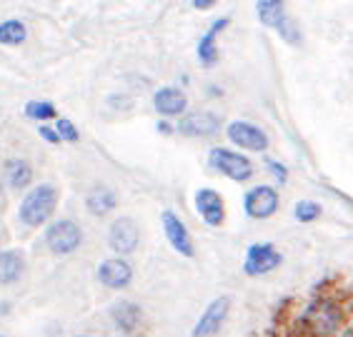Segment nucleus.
<instances>
[{
    "mask_svg": "<svg viewBox=\"0 0 353 337\" xmlns=\"http://www.w3.org/2000/svg\"><path fill=\"white\" fill-rule=\"evenodd\" d=\"M303 320H306L313 337H333L341 332V327L346 323V315H343V307H341L339 300L321 297L311 305V310Z\"/></svg>",
    "mask_w": 353,
    "mask_h": 337,
    "instance_id": "1",
    "label": "nucleus"
},
{
    "mask_svg": "<svg viewBox=\"0 0 353 337\" xmlns=\"http://www.w3.org/2000/svg\"><path fill=\"white\" fill-rule=\"evenodd\" d=\"M55 205H58V190L53 185H38L23 197L18 215L28 228H38V225L50 220V215L55 213Z\"/></svg>",
    "mask_w": 353,
    "mask_h": 337,
    "instance_id": "2",
    "label": "nucleus"
},
{
    "mask_svg": "<svg viewBox=\"0 0 353 337\" xmlns=\"http://www.w3.org/2000/svg\"><path fill=\"white\" fill-rule=\"evenodd\" d=\"M208 160H211V168H216L218 173H223V175H228L236 182H245L253 175L251 160L243 157L241 153H233V150L213 148L211 155H208Z\"/></svg>",
    "mask_w": 353,
    "mask_h": 337,
    "instance_id": "3",
    "label": "nucleus"
},
{
    "mask_svg": "<svg viewBox=\"0 0 353 337\" xmlns=\"http://www.w3.org/2000/svg\"><path fill=\"white\" fill-rule=\"evenodd\" d=\"M81 240L83 232L73 220H58L46 230V245L55 255H68V252L78 250Z\"/></svg>",
    "mask_w": 353,
    "mask_h": 337,
    "instance_id": "4",
    "label": "nucleus"
},
{
    "mask_svg": "<svg viewBox=\"0 0 353 337\" xmlns=\"http://www.w3.org/2000/svg\"><path fill=\"white\" fill-rule=\"evenodd\" d=\"M281 252L273 248L271 243H259V245H251L248 248V255H245V263H243V270L245 275H265V272H271L281 265Z\"/></svg>",
    "mask_w": 353,
    "mask_h": 337,
    "instance_id": "5",
    "label": "nucleus"
},
{
    "mask_svg": "<svg viewBox=\"0 0 353 337\" xmlns=\"http://www.w3.org/2000/svg\"><path fill=\"white\" fill-rule=\"evenodd\" d=\"M228 307H231V300H228V297H218V300H213V303L205 307V312L201 315V320L196 323V327H193L190 335L193 337H216L218 332H221V327H223L225 317H228Z\"/></svg>",
    "mask_w": 353,
    "mask_h": 337,
    "instance_id": "6",
    "label": "nucleus"
},
{
    "mask_svg": "<svg viewBox=\"0 0 353 337\" xmlns=\"http://www.w3.org/2000/svg\"><path fill=\"white\" fill-rule=\"evenodd\" d=\"M243 205H245L248 217L265 220V217H271L273 213L279 210V193L273 188H268V185H259V188L248 190Z\"/></svg>",
    "mask_w": 353,
    "mask_h": 337,
    "instance_id": "7",
    "label": "nucleus"
},
{
    "mask_svg": "<svg viewBox=\"0 0 353 337\" xmlns=\"http://www.w3.org/2000/svg\"><path fill=\"white\" fill-rule=\"evenodd\" d=\"M138 240H141V232H138L136 220L130 217H121L110 225L108 230V245L116 250L118 255H128L138 248Z\"/></svg>",
    "mask_w": 353,
    "mask_h": 337,
    "instance_id": "8",
    "label": "nucleus"
},
{
    "mask_svg": "<svg viewBox=\"0 0 353 337\" xmlns=\"http://www.w3.org/2000/svg\"><path fill=\"white\" fill-rule=\"evenodd\" d=\"M228 138H231V142H236L238 148L253 150V153H263L268 148V138H265L263 130L245 120L231 122L228 125Z\"/></svg>",
    "mask_w": 353,
    "mask_h": 337,
    "instance_id": "9",
    "label": "nucleus"
},
{
    "mask_svg": "<svg viewBox=\"0 0 353 337\" xmlns=\"http://www.w3.org/2000/svg\"><path fill=\"white\" fill-rule=\"evenodd\" d=\"M161 220H163L165 237H168V243L173 245V250H176V252H181L183 257H193V255H196V248H193V237H190L188 228H185V225L178 220L176 213L165 210L163 215H161Z\"/></svg>",
    "mask_w": 353,
    "mask_h": 337,
    "instance_id": "10",
    "label": "nucleus"
},
{
    "mask_svg": "<svg viewBox=\"0 0 353 337\" xmlns=\"http://www.w3.org/2000/svg\"><path fill=\"white\" fill-rule=\"evenodd\" d=\"M98 280L110 290H123L133 280V268L123 257H110L98 265Z\"/></svg>",
    "mask_w": 353,
    "mask_h": 337,
    "instance_id": "11",
    "label": "nucleus"
},
{
    "mask_svg": "<svg viewBox=\"0 0 353 337\" xmlns=\"http://www.w3.org/2000/svg\"><path fill=\"white\" fill-rule=\"evenodd\" d=\"M218 128H221L218 115L208 113V110L190 113L178 122V133L185 135V138H208V135H216Z\"/></svg>",
    "mask_w": 353,
    "mask_h": 337,
    "instance_id": "12",
    "label": "nucleus"
},
{
    "mask_svg": "<svg viewBox=\"0 0 353 337\" xmlns=\"http://www.w3.org/2000/svg\"><path fill=\"white\" fill-rule=\"evenodd\" d=\"M196 208L201 213L205 223L211 225V228H218V225H223L225 220V205H223V197L218 195L216 190H198L196 193Z\"/></svg>",
    "mask_w": 353,
    "mask_h": 337,
    "instance_id": "13",
    "label": "nucleus"
},
{
    "mask_svg": "<svg viewBox=\"0 0 353 337\" xmlns=\"http://www.w3.org/2000/svg\"><path fill=\"white\" fill-rule=\"evenodd\" d=\"M23 270H26V257L21 250H3L0 252V285L18 283Z\"/></svg>",
    "mask_w": 353,
    "mask_h": 337,
    "instance_id": "14",
    "label": "nucleus"
},
{
    "mask_svg": "<svg viewBox=\"0 0 353 337\" xmlns=\"http://www.w3.org/2000/svg\"><path fill=\"white\" fill-rule=\"evenodd\" d=\"M153 105L161 115H181L188 105L185 95L178 88H161L153 95Z\"/></svg>",
    "mask_w": 353,
    "mask_h": 337,
    "instance_id": "15",
    "label": "nucleus"
},
{
    "mask_svg": "<svg viewBox=\"0 0 353 337\" xmlns=\"http://www.w3.org/2000/svg\"><path fill=\"white\" fill-rule=\"evenodd\" d=\"M228 18H221V21H216L211 25V30L201 38V43H198V58H201V63L203 65H216V61H218V47H216V35L223 30L225 25H228Z\"/></svg>",
    "mask_w": 353,
    "mask_h": 337,
    "instance_id": "16",
    "label": "nucleus"
},
{
    "mask_svg": "<svg viewBox=\"0 0 353 337\" xmlns=\"http://www.w3.org/2000/svg\"><path fill=\"white\" fill-rule=\"evenodd\" d=\"M141 307L133 303H118L113 307V320H116V327L125 335H133L138 330V325H141Z\"/></svg>",
    "mask_w": 353,
    "mask_h": 337,
    "instance_id": "17",
    "label": "nucleus"
},
{
    "mask_svg": "<svg viewBox=\"0 0 353 337\" xmlns=\"http://www.w3.org/2000/svg\"><path fill=\"white\" fill-rule=\"evenodd\" d=\"M85 208L90 210V215L101 217V215H108L110 210L116 208V193L110 188H93L85 197Z\"/></svg>",
    "mask_w": 353,
    "mask_h": 337,
    "instance_id": "18",
    "label": "nucleus"
},
{
    "mask_svg": "<svg viewBox=\"0 0 353 337\" xmlns=\"http://www.w3.org/2000/svg\"><path fill=\"white\" fill-rule=\"evenodd\" d=\"M6 175H8V182L13 185V188H28L30 180H33V168L28 165V160H8L6 162Z\"/></svg>",
    "mask_w": 353,
    "mask_h": 337,
    "instance_id": "19",
    "label": "nucleus"
},
{
    "mask_svg": "<svg viewBox=\"0 0 353 337\" xmlns=\"http://www.w3.org/2000/svg\"><path fill=\"white\" fill-rule=\"evenodd\" d=\"M283 3L285 0H259V18L268 28H279L283 21Z\"/></svg>",
    "mask_w": 353,
    "mask_h": 337,
    "instance_id": "20",
    "label": "nucleus"
},
{
    "mask_svg": "<svg viewBox=\"0 0 353 337\" xmlns=\"http://www.w3.org/2000/svg\"><path fill=\"white\" fill-rule=\"evenodd\" d=\"M26 25L21 21H6L0 23V45H21L26 41Z\"/></svg>",
    "mask_w": 353,
    "mask_h": 337,
    "instance_id": "21",
    "label": "nucleus"
},
{
    "mask_svg": "<svg viewBox=\"0 0 353 337\" xmlns=\"http://www.w3.org/2000/svg\"><path fill=\"white\" fill-rule=\"evenodd\" d=\"M26 115L33 120H50L55 118V105L48 100H30L26 105Z\"/></svg>",
    "mask_w": 353,
    "mask_h": 337,
    "instance_id": "22",
    "label": "nucleus"
},
{
    "mask_svg": "<svg viewBox=\"0 0 353 337\" xmlns=\"http://www.w3.org/2000/svg\"><path fill=\"white\" fill-rule=\"evenodd\" d=\"M321 215V205L313 200H301L296 205V220L299 223H313V220H319Z\"/></svg>",
    "mask_w": 353,
    "mask_h": 337,
    "instance_id": "23",
    "label": "nucleus"
},
{
    "mask_svg": "<svg viewBox=\"0 0 353 337\" xmlns=\"http://www.w3.org/2000/svg\"><path fill=\"white\" fill-rule=\"evenodd\" d=\"M55 135H58L61 140H65V142L78 140V130H75V125L68 120V118H61V120L55 122Z\"/></svg>",
    "mask_w": 353,
    "mask_h": 337,
    "instance_id": "24",
    "label": "nucleus"
},
{
    "mask_svg": "<svg viewBox=\"0 0 353 337\" xmlns=\"http://www.w3.org/2000/svg\"><path fill=\"white\" fill-rule=\"evenodd\" d=\"M268 168H271V173H273V175H276V177H279L281 182H285V177H288V173H285L283 165H279V162L268 160Z\"/></svg>",
    "mask_w": 353,
    "mask_h": 337,
    "instance_id": "25",
    "label": "nucleus"
},
{
    "mask_svg": "<svg viewBox=\"0 0 353 337\" xmlns=\"http://www.w3.org/2000/svg\"><path fill=\"white\" fill-rule=\"evenodd\" d=\"M38 130H41V135H43V138H46L48 142H61V138L55 135V130H53V128H46V125H41V128H38Z\"/></svg>",
    "mask_w": 353,
    "mask_h": 337,
    "instance_id": "26",
    "label": "nucleus"
},
{
    "mask_svg": "<svg viewBox=\"0 0 353 337\" xmlns=\"http://www.w3.org/2000/svg\"><path fill=\"white\" fill-rule=\"evenodd\" d=\"M213 6H216V0H193V8H198V10H208Z\"/></svg>",
    "mask_w": 353,
    "mask_h": 337,
    "instance_id": "27",
    "label": "nucleus"
},
{
    "mask_svg": "<svg viewBox=\"0 0 353 337\" xmlns=\"http://www.w3.org/2000/svg\"><path fill=\"white\" fill-rule=\"evenodd\" d=\"M158 130H161V133H170V125L168 122H158Z\"/></svg>",
    "mask_w": 353,
    "mask_h": 337,
    "instance_id": "28",
    "label": "nucleus"
}]
</instances>
